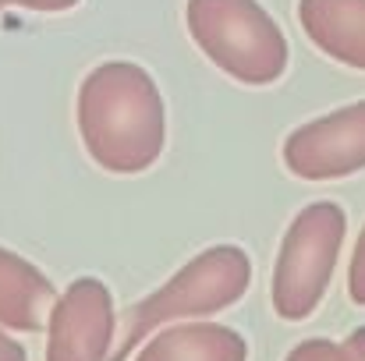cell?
Masks as SVG:
<instances>
[{
	"label": "cell",
	"mask_w": 365,
	"mask_h": 361,
	"mask_svg": "<svg viewBox=\"0 0 365 361\" xmlns=\"http://www.w3.org/2000/svg\"><path fill=\"white\" fill-rule=\"evenodd\" d=\"M0 361H29L25 347H21L18 340H11V337L4 333V326H0Z\"/></svg>",
	"instance_id": "obj_13"
},
{
	"label": "cell",
	"mask_w": 365,
	"mask_h": 361,
	"mask_svg": "<svg viewBox=\"0 0 365 361\" xmlns=\"http://www.w3.org/2000/svg\"><path fill=\"white\" fill-rule=\"evenodd\" d=\"M280 159L291 177L316 184L365 170V100L298 124L284 138Z\"/></svg>",
	"instance_id": "obj_5"
},
{
	"label": "cell",
	"mask_w": 365,
	"mask_h": 361,
	"mask_svg": "<svg viewBox=\"0 0 365 361\" xmlns=\"http://www.w3.org/2000/svg\"><path fill=\"white\" fill-rule=\"evenodd\" d=\"M185 25L199 53L242 85H273L291 64L287 36L259 0H185Z\"/></svg>",
	"instance_id": "obj_3"
},
{
	"label": "cell",
	"mask_w": 365,
	"mask_h": 361,
	"mask_svg": "<svg viewBox=\"0 0 365 361\" xmlns=\"http://www.w3.org/2000/svg\"><path fill=\"white\" fill-rule=\"evenodd\" d=\"M284 361H362V358L348 347V340L337 344V340H327V337H309V340L294 344Z\"/></svg>",
	"instance_id": "obj_10"
},
{
	"label": "cell",
	"mask_w": 365,
	"mask_h": 361,
	"mask_svg": "<svg viewBox=\"0 0 365 361\" xmlns=\"http://www.w3.org/2000/svg\"><path fill=\"white\" fill-rule=\"evenodd\" d=\"M348 347H351V351H355V355L365 361V326H359V330L348 337Z\"/></svg>",
	"instance_id": "obj_14"
},
{
	"label": "cell",
	"mask_w": 365,
	"mask_h": 361,
	"mask_svg": "<svg viewBox=\"0 0 365 361\" xmlns=\"http://www.w3.org/2000/svg\"><path fill=\"white\" fill-rule=\"evenodd\" d=\"M298 25L319 53L365 71V0H298Z\"/></svg>",
	"instance_id": "obj_8"
},
{
	"label": "cell",
	"mask_w": 365,
	"mask_h": 361,
	"mask_svg": "<svg viewBox=\"0 0 365 361\" xmlns=\"http://www.w3.org/2000/svg\"><path fill=\"white\" fill-rule=\"evenodd\" d=\"M248 283H252V258L242 244H213L199 251L163 287H156L153 294H145L124 312L110 361H128L138 351V344L153 337L160 326L206 319L238 305Z\"/></svg>",
	"instance_id": "obj_2"
},
{
	"label": "cell",
	"mask_w": 365,
	"mask_h": 361,
	"mask_svg": "<svg viewBox=\"0 0 365 361\" xmlns=\"http://www.w3.org/2000/svg\"><path fill=\"white\" fill-rule=\"evenodd\" d=\"M348 234V213L337 202H309L287 224L273 262L269 301L284 323H305L327 298L341 248Z\"/></svg>",
	"instance_id": "obj_4"
},
{
	"label": "cell",
	"mask_w": 365,
	"mask_h": 361,
	"mask_svg": "<svg viewBox=\"0 0 365 361\" xmlns=\"http://www.w3.org/2000/svg\"><path fill=\"white\" fill-rule=\"evenodd\" d=\"M82 0H0V11L7 7H25V11H39V14H61V11H71L78 7Z\"/></svg>",
	"instance_id": "obj_12"
},
{
	"label": "cell",
	"mask_w": 365,
	"mask_h": 361,
	"mask_svg": "<svg viewBox=\"0 0 365 361\" xmlns=\"http://www.w3.org/2000/svg\"><path fill=\"white\" fill-rule=\"evenodd\" d=\"M118 340L114 294L100 276H78L57 294L46 323V361H110Z\"/></svg>",
	"instance_id": "obj_6"
},
{
	"label": "cell",
	"mask_w": 365,
	"mask_h": 361,
	"mask_svg": "<svg viewBox=\"0 0 365 361\" xmlns=\"http://www.w3.org/2000/svg\"><path fill=\"white\" fill-rule=\"evenodd\" d=\"M57 301L53 280L25 255L0 244V326L14 333H39Z\"/></svg>",
	"instance_id": "obj_7"
},
{
	"label": "cell",
	"mask_w": 365,
	"mask_h": 361,
	"mask_svg": "<svg viewBox=\"0 0 365 361\" xmlns=\"http://www.w3.org/2000/svg\"><path fill=\"white\" fill-rule=\"evenodd\" d=\"M135 361H248V344L220 323H170L138 344Z\"/></svg>",
	"instance_id": "obj_9"
},
{
	"label": "cell",
	"mask_w": 365,
	"mask_h": 361,
	"mask_svg": "<svg viewBox=\"0 0 365 361\" xmlns=\"http://www.w3.org/2000/svg\"><path fill=\"white\" fill-rule=\"evenodd\" d=\"M75 124L89 159L118 177L145 174L167 149L163 93L135 61H103L82 78Z\"/></svg>",
	"instance_id": "obj_1"
},
{
	"label": "cell",
	"mask_w": 365,
	"mask_h": 361,
	"mask_svg": "<svg viewBox=\"0 0 365 361\" xmlns=\"http://www.w3.org/2000/svg\"><path fill=\"white\" fill-rule=\"evenodd\" d=\"M348 298L365 308V227L359 241H355V251H351V262H348Z\"/></svg>",
	"instance_id": "obj_11"
}]
</instances>
